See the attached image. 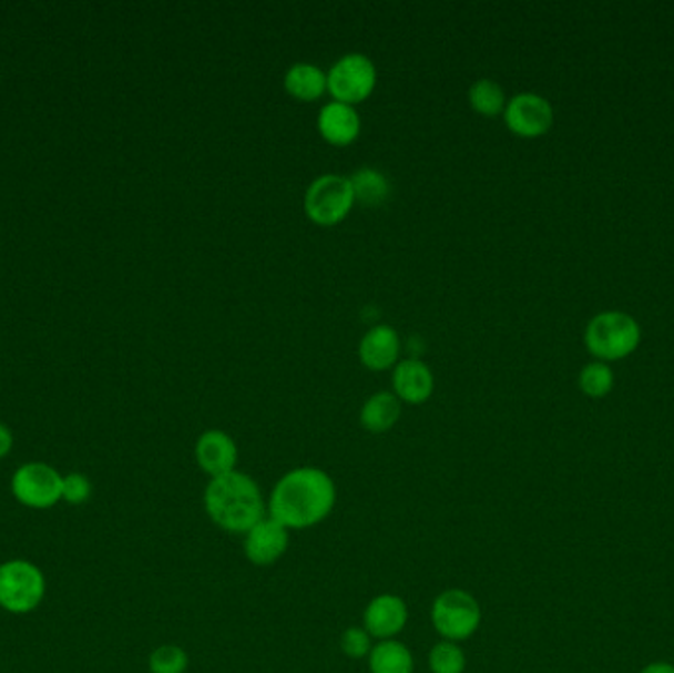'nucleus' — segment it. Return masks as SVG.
Returning <instances> with one entry per match:
<instances>
[{"label":"nucleus","instance_id":"23","mask_svg":"<svg viewBox=\"0 0 674 673\" xmlns=\"http://www.w3.org/2000/svg\"><path fill=\"white\" fill-rule=\"evenodd\" d=\"M580 387L585 396L603 397L612 391L613 371L607 364L603 361H594L588 364L582 374H580Z\"/></svg>","mask_w":674,"mask_h":673},{"label":"nucleus","instance_id":"10","mask_svg":"<svg viewBox=\"0 0 674 673\" xmlns=\"http://www.w3.org/2000/svg\"><path fill=\"white\" fill-rule=\"evenodd\" d=\"M290 545V530L266 516L245 533V555L255 567L275 565Z\"/></svg>","mask_w":674,"mask_h":673},{"label":"nucleus","instance_id":"8","mask_svg":"<svg viewBox=\"0 0 674 673\" xmlns=\"http://www.w3.org/2000/svg\"><path fill=\"white\" fill-rule=\"evenodd\" d=\"M377 85V68L364 52L339 55L328 70V91L336 101L357 105L367 100Z\"/></svg>","mask_w":674,"mask_h":673},{"label":"nucleus","instance_id":"26","mask_svg":"<svg viewBox=\"0 0 674 673\" xmlns=\"http://www.w3.org/2000/svg\"><path fill=\"white\" fill-rule=\"evenodd\" d=\"M14 449V435L4 422H0V460L9 457Z\"/></svg>","mask_w":674,"mask_h":673},{"label":"nucleus","instance_id":"4","mask_svg":"<svg viewBox=\"0 0 674 673\" xmlns=\"http://www.w3.org/2000/svg\"><path fill=\"white\" fill-rule=\"evenodd\" d=\"M355 206L354 188L349 176L326 172L312 180L304 194V212L316 225H337L344 222Z\"/></svg>","mask_w":674,"mask_h":673},{"label":"nucleus","instance_id":"1","mask_svg":"<svg viewBox=\"0 0 674 673\" xmlns=\"http://www.w3.org/2000/svg\"><path fill=\"white\" fill-rule=\"evenodd\" d=\"M337 490L334 478L321 468L298 467L276 482L266 502L268 518L286 530H308L334 512Z\"/></svg>","mask_w":674,"mask_h":673},{"label":"nucleus","instance_id":"6","mask_svg":"<svg viewBox=\"0 0 674 673\" xmlns=\"http://www.w3.org/2000/svg\"><path fill=\"white\" fill-rule=\"evenodd\" d=\"M62 472L52 465L24 462L10 478V494L28 510L44 512L62 502Z\"/></svg>","mask_w":674,"mask_h":673},{"label":"nucleus","instance_id":"19","mask_svg":"<svg viewBox=\"0 0 674 673\" xmlns=\"http://www.w3.org/2000/svg\"><path fill=\"white\" fill-rule=\"evenodd\" d=\"M369 672L371 673H412L415 657L399 640H381L375 644L369 654Z\"/></svg>","mask_w":674,"mask_h":673},{"label":"nucleus","instance_id":"12","mask_svg":"<svg viewBox=\"0 0 674 673\" xmlns=\"http://www.w3.org/2000/svg\"><path fill=\"white\" fill-rule=\"evenodd\" d=\"M408 622L407 602L397 594H377L364 611V629L369 636L392 640L400 634Z\"/></svg>","mask_w":674,"mask_h":673},{"label":"nucleus","instance_id":"22","mask_svg":"<svg viewBox=\"0 0 674 673\" xmlns=\"http://www.w3.org/2000/svg\"><path fill=\"white\" fill-rule=\"evenodd\" d=\"M190 665L184 647L176 644H162V646L152 650L149 655V670L151 673H186Z\"/></svg>","mask_w":674,"mask_h":673},{"label":"nucleus","instance_id":"20","mask_svg":"<svg viewBox=\"0 0 674 673\" xmlns=\"http://www.w3.org/2000/svg\"><path fill=\"white\" fill-rule=\"evenodd\" d=\"M468 101L476 113L486 118L501 115L507 108L506 91L496 80L489 78H481L471 83Z\"/></svg>","mask_w":674,"mask_h":673},{"label":"nucleus","instance_id":"9","mask_svg":"<svg viewBox=\"0 0 674 673\" xmlns=\"http://www.w3.org/2000/svg\"><path fill=\"white\" fill-rule=\"evenodd\" d=\"M503 118L509 131H513L514 135L532 139L544 135L549 131L554 121V111L542 95L524 91L507 101Z\"/></svg>","mask_w":674,"mask_h":673},{"label":"nucleus","instance_id":"27","mask_svg":"<svg viewBox=\"0 0 674 673\" xmlns=\"http://www.w3.org/2000/svg\"><path fill=\"white\" fill-rule=\"evenodd\" d=\"M641 673H674V667L671 664H651Z\"/></svg>","mask_w":674,"mask_h":673},{"label":"nucleus","instance_id":"18","mask_svg":"<svg viewBox=\"0 0 674 673\" xmlns=\"http://www.w3.org/2000/svg\"><path fill=\"white\" fill-rule=\"evenodd\" d=\"M354 188L355 202L365 206H382L392 194V184L385 172L375 166H361L349 176Z\"/></svg>","mask_w":674,"mask_h":673},{"label":"nucleus","instance_id":"16","mask_svg":"<svg viewBox=\"0 0 674 673\" xmlns=\"http://www.w3.org/2000/svg\"><path fill=\"white\" fill-rule=\"evenodd\" d=\"M284 90L294 100L316 101L328 91V72L312 62H296L284 73Z\"/></svg>","mask_w":674,"mask_h":673},{"label":"nucleus","instance_id":"3","mask_svg":"<svg viewBox=\"0 0 674 673\" xmlns=\"http://www.w3.org/2000/svg\"><path fill=\"white\" fill-rule=\"evenodd\" d=\"M48 593V581L40 567L28 559L0 563V611L27 616L38 611Z\"/></svg>","mask_w":674,"mask_h":673},{"label":"nucleus","instance_id":"7","mask_svg":"<svg viewBox=\"0 0 674 673\" xmlns=\"http://www.w3.org/2000/svg\"><path fill=\"white\" fill-rule=\"evenodd\" d=\"M641 340L639 324L625 313H602L585 328V346L600 359L630 356Z\"/></svg>","mask_w":674,"mask_h":673},{"label":"nucleus","instance_id":"2","mask_svg":"<svg viewBox=\"0 0 674 673\" xmlns=\"http://www.w3.org/2000/svg\"><path fill=\"white\" fill-rule=\"evenodd\" d=\"M207 518L227 533L245 536L266 518V502L257 482L239 470L212 478L205 486Z\"/></svg>","mask_w":674,"mask_h":673},{"label":"nucleus","instance_id":"17","mask_svg":"<svg viewBox=\"0 0 674 673\" xmlns=\"http://www.w3.org/2000/svg\"><path fill=\"white\" fill-rule=\"evenodd\" d=\"M402 414V401L392 391H377L365 399L359 411V422L365 431L381 435L399 422Z\"/></svg>","mask_w":674,"mask_h":673},{"label":"nucleus","instance_id":"15","mask_svg":"<svg viewBox=\"0 0 674 673\" xmlns=\"http://www.w3.org/2000/svg\"><path fill=\"white\" fill-rule=\"evenodd\" d=\"M400 358V336L390 324H377L359 341V359L365 368L385 371L395 368Z\"/></svg>","mask_w":674,"mask_h":673},{"label":"nucleus","instance_id":"24","mask_svg":"<svg viewBox=\"0 0 674 673\" xmlns=\"http://www.w3.org/2000/svg\"><path fill=\"white\" fill-rule=\"evenodd\" d=\"M93 496V482L83 472L63 475L62 502L70 506H85Z\"/></svg>","mask_w":674,"mask_h":673},{"label":"nucleus","instance_id":"13","mask_svg":"<svg viewBox=\"0 0 674 673\" xmlns=\"http://www.w3.org/2000/svg\"><path fill=\"white\" fill-rule=\"evenodd\" d=\"M392 394L405 404H425L435 394L432 369L422 359H399L392 368Z\"/></svg>","mask_w":674,"mask_h":673},{"label":"nucleus","instance_id":"5","mask_svg":"<svg viewBox=\"0 0 674 673\" xmlns=\"http://www.w3.org/2000/svg\"><path fill=\"white\" fill-rule=\"evenodd\" d=\"M430 619L436 632L460 644L473 636L481 624V606L473 594L463 589H448L436 596L430 609Z\"/></svg>","mask_w":674,"mask_h":673},{"label":"nucleus","instance_id":"28","mask_svg":"<svg viewBox=\"0 0 674 673\" xmlns=\"http://www.w3.org/2000/svg\"><path fill=\"white\" fill-rule=\"evenodd\" d=\"M0 612H2V611H0Z\"/></svg>","mask_w":674,"mask_h":673},{"label":"nucleus","instance_id":"11","mask_svg":"<svg viewBox=\"0 0 674 673\" xmlns=\"http://www.w3.org/2000/svg\"><path fill=\"white\" fill-rule=\"evenodd\" d=\"M195 462L210 478L229 475L237 470L239 449L229 432L207 429L195 440Z\"/></svg>","mask_w":674,"mask_h":673},{"label":"nucleus","instance_id":"25","mask_svg":"<svg viewBox=\"0 0 674 673\" xmlns=\"http://www.w3.org/2000/svg\"><path fill=\"white\" fill-rule=\"evenodd\" d=\"M372 638L369 636V632L364 626H349L344 630V634L339 638V646L341 652L351 657V660H364L369 657L372 650Z\"/></svg>","mask_w":674,"mask_h":673},{"label":"nucleus","instance_id":"21","mask_svg":"<svg viewBox=\"0 0 674 673\" xmlns=\"http://www.w3.org/2000/svg\"><path fill=\"white\" fill-rule=\"evenodd\" d=\"M466 654L460 644L442 640L438 642L430 654H428V665L432 673H463L466 672Z\"/></svg>","mask_w":674,"mask_h":673},{"label":"nucleus","instance_id":"14","mask_svg":"<svg viewBox=\"0 0 674 673\" xmlns=\"http://www.w3.org/2000/svg\"><path fill=\"white\" fill-rule=\"evenodd\" d=\"M316 126L319 135L336 146L355 143L361 135V118L357 109L344 101L331 100L319 109Z\"/></svg>","mask_w":674,"mask_h":673}]
</instances>
